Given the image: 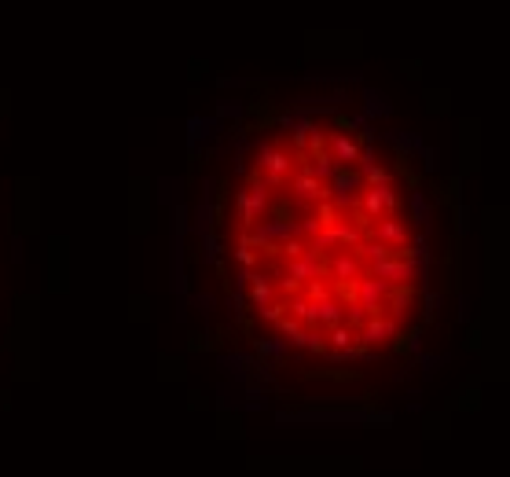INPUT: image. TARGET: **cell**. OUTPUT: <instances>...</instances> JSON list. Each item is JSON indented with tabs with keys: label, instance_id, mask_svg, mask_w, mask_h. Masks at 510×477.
I'll use <instances>...</instances> for the list:
<instances>
[{
	"label": "cell",
	"instance_id": "1",
	"mask_svg": "<svg viewBox=\"0 0 510 477\" xmlns=\"http://www.w3.org/2000/svg\"><path fill=\"white\" fill-rule=\"evenodd\" d=\"M250 312L316 356H378L422 316V231L404 165L342 114H301L250 147L231 199Z\"/></svg>",
	"mask_w": 510,
	"mask_h": 477
}]
</instances>
